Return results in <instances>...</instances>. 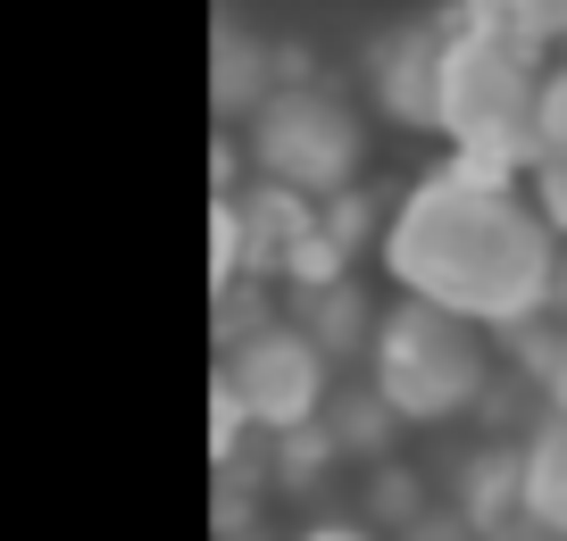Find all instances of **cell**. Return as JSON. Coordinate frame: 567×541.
Listing matches in <instances>:
<instances>
[{
	"label": "cell",
	"instance_id": "cell-1",
	"mask_svg": "<svg viewBox=\"0 0 567 541\" xmlns=\"http://www.w3.org/2000/svg\"><path fill=\"white\" fill-rule=\"evenodd\" d=\"M375 259L392 275V300H425L443 316H467L484 333H526L550 316L559 242L543 233L526 184L493 167L443 158L425 167L375 226Z\"/></svg>",
	"mask_w": 567,
	"mask_h": 541
},
{
	"label": "cell",
	"instance_id": "cell-2",
	"mask_svg": "<svg viewBox=\"0 0 567 541\" xmlns=\"http://www.w3.org/2000/svg\"><path fill=\"white\" fill-rule=\"evenodd\" d=\"M226 142H234V167H250V193L301 200V209H326V200L359 193V175L375 158V125L359 108V92L326 84V75L276 84Z\"/></svg>",
	"mask_w": 567,
	"mask_h": 541
},
{
	"label": "cell",
	"instance_id": "cell-3",
	"mask_svg": "<svg viewBox=\"0 0 567 541\" xmlns=\"http://www.w3.org/2000/svg\"><path fill=\"white\" fill-rule=\"evenodd\" d=\"M359 384L384 400V417L401 434H434V425H460L493 400V333L443 316L425 300H384L368 333V358H359Z\"/></svg>",
	"mask_w": 567,
	"mask_h": 541
},
{
	"label": "cell",
	"instance_id": "cell-4",
	"mask_svg": "<svg viewBox=\"0 0 567 541\" xmlns=\"http://www.w3.org/2000/svg\"><path fill=\"white\" fill-rule=\"evenodd\" d=\"M534 75L543 59H526L493 25V9H460L443 18V92H434V134L451 142V158L493 167L526 184L534 167Z\"/></svg>",
	"mask_w": 567,
	"mask_h": 541
},
{
	"label": "cell",
	"instance_id": "cell-5",
	"mask_svg": "<svg viewBox=\"0 0 567 541\" xmlns=\"http://www.w3.org/2000/svg\"><path fill=\"white\" fill-rule=\"evenodd\" d=\"M342 367L309 342L292 316H267V325H243L217 342V408L243 417V434L259 441H284V434H309L334 400Z\"/></svg>",
	"mask_w": 567,
	"mask_h": 541
},
{
	"label": "cell",
	"instance_id": "cell-6",
	"mask_svg": "<svg viewBox=\"0 0 567 541\" xmlns=\"http://www.w3.org/2000/svg\"><path fill=\"white\" fill-rule=\"evenodd\" d=\"M434 92H443V18H392L359 42V108L368 125L434 134Z\"/></svg>",
	"mask_w": 567,
	"mask_h": 541
},
{
	"label": "cell",
	"instance_id": "cell-7",
	"mask_svg": "<svg viewBox=\"0 0 567 541\" xmlns=\"http://www.w3.org/2000/svg\"><path fill=\"white\" fill-rule=\"evenodd\" d=\"M301 75H318L309 59H292L284 42H267L259 25L243 18H217V51H209V101H217V134H234V125L250 117V108L267 101L276 84H301Z\"/></svg>",
	"mask_w": 567,
	"mask_h": 541
},
{
	"label": "cell",
	"instance_id": "cell-8",
	"mask_svg": "<svg viewBox=\"0 0 567 541\" xmlns=\"http://www.w3.org/2000/svg\"><path fill=\"white\" fill-rule=\"evenodd\" d=\"M284 316L309 333V342L334 358V367H359L368 358V333H375V316H384V300L368 292L359 275H342V283H326V292H301V300H284Z\"/></svg>",
	"mask_w": 567,
	"mask_h": 541
},
{
	"label": "cell",
	"instance_id": "cell-9",
	"mask_svg": "<svg viewBox=\"0 0 567 541\" xmlns=\"http://www.w3.org/2000/svg\"><path fill=\"white\" fill-rule=\"evenodd\" d=\"M517 524L567 541V425L543 417L517 441Z\"/></svg>",
	"mask_w": 567,
	"mask_h": 541
},
{
	"label": "cell",
	"instance_id": "cell-10",
	"mask_svg": "<svg viewBox=\"0 0 567 541\" xmlns=\"http://www.w3.org/2000/svg\"><path fill=\"white\" fill-rule=\"evenodd\" d=\"M534 158H567V51L534 75Z\"/></svg>",
	"mask_w": 567,
	"mask_h": 541
},
{
	"label": "cell",
	"instance_id": "cell-11",
	"mask_svg": "<svg viewBox=\"0 0 567 541\" xmlns=\"http://www.w3.org/2000/svg\"><path fill=\"white\" fill-rule=\"evenodd\" d=\"M276 541H384V533H375L359 508H309V517L292 524V533H276Z\"/></svg>",
	"mask_w": 567,
	"mask_h": 541
},
{
	"label": "cell",
	"instance_id": "cell-12",
	"mask_svg": "<svg viewBox=\"0 0 567 541\" xmlns=\"http://www.w3.org/2000/svg\"><path fill=\"white\" fill-rule=\"evenodd\" d=\"M384 541H484V533H476L467 517H451L443 500H434V508H417V517H409L401 533H384Z\"/></svg>",
	"mask_w": 567,
	"mask_h": 541
},
{
	"label": "cell",
	"instance_id": "cell-13",
	"mask_svg": "<svg viewBox=\"0 0 567 541\" xmlns=\"http://www.w3.org/2000/svg\"><path fill=\"white\" fill-rule=\"evenodd\" d=\"M534 392H543V408L567 425V316H550V358H543V384Z\"/></svg>",
	"mask_w": 567,
	"mask_h": 541
},
{
	"label": "cell",
	"instance_id": "cell-14",
	"mask_svg": "<svg viewBox=\"0 0 567 541\" xmlns=\"http://www.w3.org/2000/svg\"><path fill=\"white\" fill-rule=\"evenodd\" d=\"M226 541H276V533H267V524H250V533H226Z\"/></svg>",
	"mask_w": 567,
	"mask_h": 541
},
{
	"label": "cell",
	"instance_id": "cell-15",
	"mask_svg": "<svg viewBox=\"0 0 567 541\" xmlns=\"http://www.w3.org/2000/svg\"><path fill=\"white\" fill-rule=\"evenodd\" d=\"M501 541H550V533H534V524H517V533H501Z\"/></svg>",
	"mask_w": 567,
	"mask_h": 541
}]
</instances>
